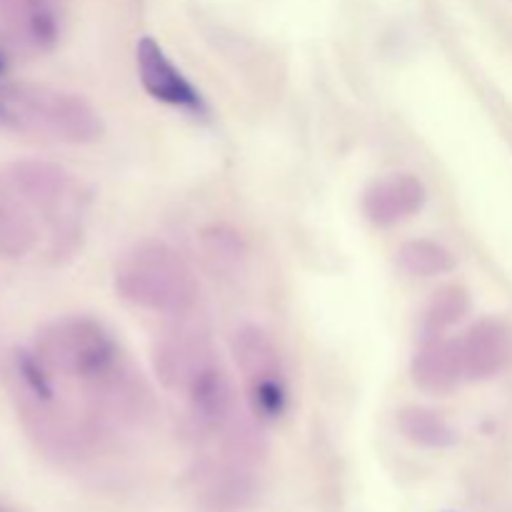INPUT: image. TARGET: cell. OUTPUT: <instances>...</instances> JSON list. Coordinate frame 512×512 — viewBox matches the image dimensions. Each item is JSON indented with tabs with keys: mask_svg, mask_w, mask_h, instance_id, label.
<instances>
[{
	"mask_svg": "<svg viewBox=\"0 0 512 512\" xmlns=\"http://www.w3.org/2000/svg\"><path fill=\"white\" fill-rule=\"evenodd\" d=\"M3 70H5V58H3V55H0V73H3Z\"/></svg>",
	"mask_w": 512,
	"mask_h": 512,
	"instance_id": "obj_17",
	"label": "cell"
},
{
	"mask_svg": "<svg viewBox=\"0 0 512 512\" xmlns=\"http://www.w3.org/2000/svg\"><path fill=\"white\" fill-rule=\"evenodd\" d=\"M398 265L418 278H438L455 268V255L443 243L430 238L408 240L398 248Z\"/></svg>",
	"mask_w": 512,
	"mask_h": 512,
	"instance_id": "obj_14",
	"label": "cell"
},
{
	"mask_svg": "<svg viewBox=\"0 0 512 512\" xmlns=\"http://www.w3.org/2000/svg\"><path fill=\"white\" fill-rule=\"evenodd\" d=\"M398 428L410 443H418L423 448H448L455 443V433L443 415L435 410L408 405L398 413Z\"/></svg>",
	"mask_w": 512,
	"mask_h": 512,
	"instance_id": "obj_15",
	"label": "cell"
},
{
	"mask_svg": "<svg viewBox=\"0 0 512 512\" xmlns=\"http://www.w3.org/2000/svg\"><path fill=\"white\" fill-rule=\"evenodd\" d=\"M115 290L135 308L185 315L198 300V280L183 255L163 240H140L115 265Z\"/></svg>",
	"mask_w": 512,
	"mask_h": 512,
	"instance_id": "obj_3",
	"label": "cell"
},
{
	"mask_svg": "<svg viewBox=\"0 0 512 512\" xmlns=\"http://www.w3.org/2000/svg\"><path fill=\"white\" fill-rule=\"evenodd\" d=\"M470 295L463 285H445L430 298L423 313V330L428 338L443 335L445 330L458 325L468 315Z\"/></svg>",
	"mask_w": 512,
	"mask_h": 512,
	"instance_id": "obj_16",
	"label": "cell"
},
{
	"mask_svg": "<svg viewBox=\"0 0 512 512\" xmlns=\"http://www.w3.org/2000/svg\"><path fill=\"white\" fill-rule=\"evenodd\" d=\"M200 253H203L205 265L215 275L228 278L243 268L245 258H248V245H245L243 235L230 225H210L200 233Z\"/></svg>",
	"mask_w": 512,
	"mask_h": 512,
	"instance_id": "obj_13",
	"label": "cell"
},
{
	"mask_svg": "<svg viewBox=\"0 0 512 512\" xmlns=\"http://www.w3.org/2000/svg\"><path fill=\"white\" fill-rule=\"evenodd\" d=\"M5 173L13 180L23 198L33 205L40 223L48 225L53 245H65L75 233V183L65 168L48 160H15L5 165Z\"/></svg>",
	"mask_w": 512,
	"mask_h": 512,
	"instance_id": "obj_4",
	"label": "cell"
},
{
	"mask_svg": "<svg viewBox=\"0 0 512 512\" xmlns=\"http://www.w3.org/2000/svg\"><path fill=\"white\" fill-rule=\"evenodd\" d=\"M33 355L50 378L83 388L90 405L128 408L143 403L140 380L133 378L120 345L100 320L88 315L53 320L35 340Z\"/></svg>",
	"mask_w": 512,
	"mask_h": 512,
	"instance_id": "obj_1",
	"label": "cell"
},
{
	"mask_svg": "<svg viewBox=\"0 0 512 512\" xmlns=\"http://www.w3.org/2000/svg\"><path fill=\"white\" fill-rule=\"evenodd\" d=\"M135 68H138V78L143 88L160 103L185 110L203 108L200 93L180 73V68L168 58V53L160 48L158 40L148 38V35L138 40V45H135Z\"/></svg>",
	"mask_w": 512,
	"mask_h": 512,
	"instance_id": "obj_8",
	"label": "cell"
},
{
	"mask_svg": "<svg viewBox=\"0 0 512 512\" xmlns=\"http://www.w3.org/2000/svg\"><path fill=\"white\" fill-rule=\"evenodd\" d=\"M463 368L468 380H488L508 365L512 355L510 328L500 320L485 318L470 325L460 338Z\"/></svg>",
	"mask_w": 512,
	"mask_h": 512,
	"instance_id": "obj_10",
	"label": "cell"
},
{
	"mask_svg": "<svg viewBox=\"0 0 512 512\" xmlns=\"http://www.w3.org/2000/svg\"><path fill=\"white\" fill-rule=\"evenodd\" d=\"M410 375L420 390L433 395L450 393L465 378L460 340L433 335L423 343L410 363Z\"/></svg>",
	"mask_w": 512,
	"mask_h": 512,
	"instance_id": "obj_12",
	"label": "cell"
},
{
	"mask_svg": "<svg viewBox=\"0 0 512 512\" xmlns=\"http://www.w3.org/2000/svg\"><path fill=\"white\" fill-rule=\"evenodd\" d=\"M233 358L245 380L253 413L265 420L280 418L288 408V385L273 338L258 325H243L233 335Z\"/></svg>",
	"mask_w": 512,
	"mask_h": 512,
	"instance_id": "obj_5",
	"label": "cell"
},
{
	"mask_svg": "<svg viewBox=\"0 0 512 512\" xmlns=\"http://www.w3.org/2000/svg\"><path fill=\"white\" fill-rule=\"evenodd\" d=\"M63 33V0H0V35L13 48L38 55Z\"/></svg>",
	"mask_w": 512,
	"mask_h": 512,
	"instance_id": "obj_7",
	"label": "cell"
},
{
	"mask_svg": "<svg viewBox=\"0 0 512 512\" xmlns=\"http://www.w3.org/2000/svg\"><path fill=\"white\" fill-rule=\"evenodd\" d=\"M153 368L165 388L188 395L200 380L220 368V360L213 340L203 328L178 325L155 343Z\"/></svg>",
	"mask_w": 512,
	"mask_h": 512,
	"instance_id": "obj_6",
	"label": "cell"
},
{
	"mask_svg": "<svg viewBox=\"0 0 512 512\" xmlns=\"http://www.w3.org/2000/svg\"><path fill=\"white\" fill-rule=\"evenodd\" d=\"M428 200L423 180L410 173H395L370 185L363 195V213L378 228H395L423 210Z\"/></svg>",
	"mask_w": 512,
	"mask_h": 512,
	"instance_id": "obj_9",
	"label": "cell"
},
{
	"mask_svg": "<svg viewBox=\"0 0 512 512\" xmlns=\"http://www.w3.org/2000/svg\"><path fill=\"white\" fill-rule=\"evenodd\" d=\"M40 218L5 168L0 170V258H23L38 245Z\"/></svg>",
	"mask_w": 512,
	"mask_h": 512,
	"instance_id": "obj_11",
	"label": "cell"
},
{
	"mask_svg": "<svg viewBox=\"0 0 512 512\" xmlns=\"http://www.w3.org/2000/svg\"><path fill=\"white\" fill-rule=\"evenodd\" d=\"M0 125L68 145H90L103 138V120L88 100L33 83L0 85Z\"/></svg>",
	"mask_w": 512,
	"mask_h": 512,
	"instance_id": "obj_2",
	"label": "cell"
}]
</instances>
